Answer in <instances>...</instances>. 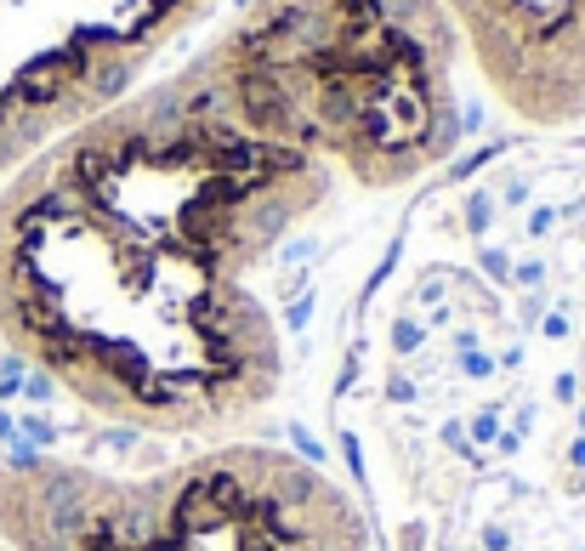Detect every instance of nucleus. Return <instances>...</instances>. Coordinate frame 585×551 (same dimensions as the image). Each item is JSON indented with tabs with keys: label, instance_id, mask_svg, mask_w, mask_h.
Masks as SVG:
<instances>
[{
	"label": "nucleus",
	"instance_id": "f257e3e1",
	"mask_svg": "<svg viewBox=\"0 0 585 551\" xmlns=\"http://www.w3.org/2000/svg\"><path fill=\"white\" fill-rule=\"evenodd\" d=\"M341 108L228 18L0 182V341L97 421L222 444L290 398L347 222Z\"/></svg>",
	"mask_w": 585,
	"mask_h": 551
},
{
	"label": "nucleus",
	"instance_id": "f03ea898",
	"mask_svg": "<svg viewBox=\"0 0 585 551\" xmlns=\"http://www.w3.org/2000/svg\"><path fill=\"white\" fill-rule=\"evenodd\" d=\"M370 551H585V137L534 131L409 194L330 381Z\"/></svg>",
	"mask_w": 585,
	"mask_h": 551
},
{
	"label": "nucleus",
	"instance_id": "7ed1b4c3",
	"mask_svg": "<svg viewBox=\"0 0 585 551\" xmlns=\"http://www.w3.org/2000/svg\"><path fill=\"white\" fill-rule=\"evenodd\" d=\"M6 551H370L353 489L284 444L222 438L154 472L0 455Z\"/></svg>",
	"mask_w": 585,
	"mask_h": 551
},
{
	"label": "nucleus",
	"instance_id": "20e7f679",
	"mask_svg": "<svg viewBox=\"0 0 585 551\" xmlns=\"http://www.w3.org/2000/svg\"><path fill=\"white\" fill-rule=\"evenodd\" d=\"M222 0H0V182L125 103Z\"/></svg>",
	"mask_w": 585,
	"mask_h": 551
},
{
	"label": "nucleus",
	"instance_id": "39448f33",
	"mask_svg": "<svg viewBox=\"0 0 585 551\" xmlns=\"http://www.w3.org/2000/svg\"><path fill=\"white\" fill-rule=\"evenodd\" d=\"M444 12L512 120L529 131L585 120V0H444Z\"/></svg>",
	"mask_w": 585,
	"mask_h": 551
},
{
	"label": "nucleus",
	"instance_id": "423d86ee",
	"mask_svg": "<svg viewBox=\"0 0 585 551\" xmlns=\"http://www.w3.org/2000/svg\"><path fill=\"white\" fill-rule=\"evenodd\" d=\"M6 358H12V353H6V341H0V375H6Z\"/></svg>",
	"mask_w": 585,
	"mask_h": 551
},
{
	"label": "nucleus",
	"instance_id": "0eeeda50",
	"mask_svg": "<svg viewBox=\"0 0 585 551\" xmlns=\"http://www.w3.org/2000/svg\"><path fill=\"white\" fill-rule=\"evenodd\" d=\"M0 551H6V546H0Z\"/></svg>",
	"mask_w": 585,
	"mask_h": 551
}]
</instances>
